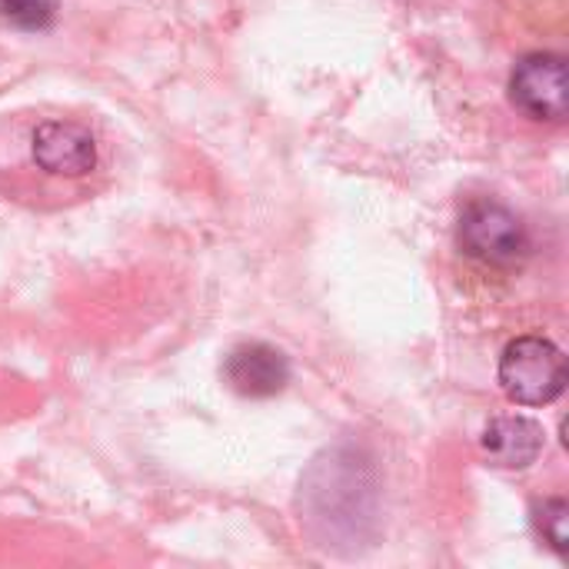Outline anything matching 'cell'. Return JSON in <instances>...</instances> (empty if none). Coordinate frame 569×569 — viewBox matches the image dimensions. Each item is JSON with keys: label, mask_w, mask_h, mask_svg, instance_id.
I'll list each match as a JSON object with an SVG mask.
<instances>
[{"label": "cell", "mask_w": 569, "mask_h": 569, "mask_svg": "<svg viewBox=\"0 0 569 569\" xmlns=\"http://www.w3.org/2000/svg\"><path fill=\"white\" fill-rule=\"evenodd\" d=\"M567 380L563 350L540 333L510 340L500 357V387L517 407H547L560 400Z\"/></svg>", "instance_id": "cell-1"}, {"label": "cell", "mask_w": 569, "mask_h": 569, "mask_svg": "<svg viewBox=\"0 0 569 569\" xmlns=\"http://www.w3.org/2000/svg\"><path fill=\"white\" fill-rule=\"evenodd\" d=\"M457 243L467 257L487 267H517L530 253L523 220L497 200H473L460 213Z\"/></svg>", "instance_id": "cell-2"}, {"label": "cell", "mask_w": 569, "mask_h": 569, "mask_svg": "<svg viewBox=\"0 0 569 569\" xmlns=\"http://www.w3.org/2000/svg\"><path fill=\"white\" fill-rule=\"evenodd\" d=\"M510 100L530 120L560 123L569 113L567 57L527 53L510 73Z\"/></svg>", "instance_id": "cell-3"}, {"label": "cell", "mask_w": 569, "mask_h": 569, "mask_svg": "<svg viewBox=\"0 0 569 569\" xmlns=\"http://www.w3.org/2000/svg\"><path fill=\"white\" fill-rule=\"evenodd\" d=\"M223 380L247 400H270L290 383V360L270 343H240L223 360Z\"/></svg>", "instance_id": "cell-4"}, {"label": "cell", "mask_w": 569, "mask_h": 569, "mask_svg": "<svg viewBox=\"0 0 569 569\" xmlns=\"http://www.w3.org/2000/svg\"><path fill=\"white\" fill-rule=\"evenodd\" d=\"M33 163L53 177H83L97 167L93 133L73 120H47L33 130Z\"/></svg>", "instance_id": "cell-5"}, {"label": "cell", "mask_w": 569, "mask_h": 569, "mask_svg": "<svg viewBox=\"0 0 569 569\" xmlns=\"http://www.w3.org/2000/svg\"><path fill=\"white\" fill-rule=\"evenodd\" d=\"M487 457L500 470H527L540 460L547 433L537 420L520 417V413H503L493 417L480 437Z\"/></svg>", "instance_id": "cell-6"}, {"label": "cell", "mask_w": 569, "mask_h": 569, "mask_svg": "<svg viewBox=\"0 0 569 569\" xmlns=\"http://www.w3.org/2000/svg\"><path fill=\"white\" fill-rule=\"evenodd\" d=\"M0 20L27 33L50 30L57 20V0H0Z\"/></svg>", "instance_id": "cell-7"}, {"label": "cell", "mask_w": 569, "mask_h": 569, "mask_svg": "<svg viewBox=\"0 0 569 569\" xmlns=\"http://www.w3.org/2000/svg\"><path fill=\"white\" fill-rule=\"evenodd\" d=\"M533 520H537V530L540 537L563 557L569 543V503L560 497H550L543 503L533 507Z\"/></svg>", "instance_id": "cell-8"}]
</instances>
